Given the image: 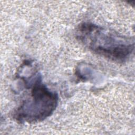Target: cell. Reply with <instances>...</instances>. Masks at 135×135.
Returning <instances> with one entry per match:
<instances>
[{"label":"cell","mask_w":135,"mask_h":135,"mask_svg":"<svg viewBox=\"0 0 135 135\" xmlns=\"http://www.w3.org/2000/svg\"><path fill=\"white\" fill-rule=\"evenodd\" d=\"M76 37L91 51L114 62L126 61L134 49L133 38L88 22L78 26Z\"/></svg>","instance_id":"1"},{"label":"cell","mask_w":135,"mask_h":135,"mask_svg":"<svg viewBox=\"0 0 135 135\" xmlns=\"http://www.w3.org/2000/svg\"><path fill=\"white\" fill-rule=\"evenodd\" d=\"M58 101L57 94L42 84L37 77L33 82L30 97L15 110L13 118L20 123L41 122L53 113Z\"/></svg>","instance_id":"2"}]
</instances>
